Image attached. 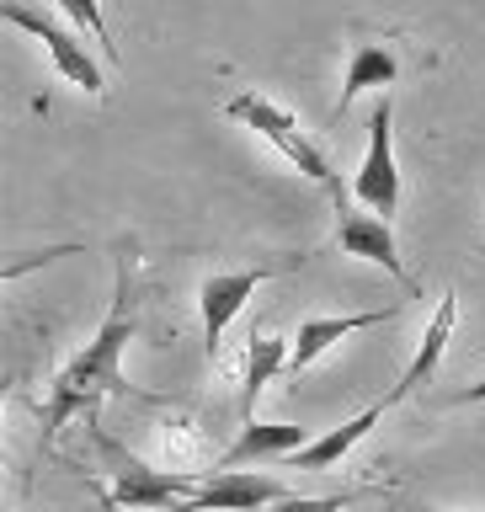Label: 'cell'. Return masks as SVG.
I'll return each instance as SVG.
<instances>
[{
    "instance_id": "cell-1",
    "label": "cell",
    "mask_w": 485,
    "mask_h": 512,
    "mask_svg": "<svg viewBox=\"0 0 485 512\" xmlns=\"http://www.w3.org/2000/svg\"><path fill=\"white\" fill-rule=\"evenodd\" d=\"M139 331V294H134V256H118V294H112L107 320L96 326V336L75 352L70 363L48 384V411H43V448H54V438L75 416H96L107 395L123 390V352Z\"/></svg>"
},
{
    "instance_id": "cell-2",
    "label": "cell",
    "mask_w": 485,
    "mask_h": 512,
    "mask_svg": "<svg viewBox=\"0 0 485 512\" xmlns=\"http://www.w3.org/2000/svg\"><path fill=\"white\" fill-rule=\"evenodd\" d=\"M224 112H230L235 123H246V128H256V134H262L272 150H278L288 166H294L299 176H310L315 187H326L331 198H336V208H342V176L331 171V160H326V150H320V144L304 134L299 128V118L294 112H283L278 102H267L262 91H246V96H230V102H224Z\"/></svg>"
},
{
    "instance_id": "cell-3",
    "label": "cell",
    "mask_w": 485,
    "mask_h": 512,
    "mask_svg": "<svg viewBox=\"0 0 485 512\" xmlns=\"http://www.w3.org/2000/svg\"><path fill=\"white\" fill-rule=\"evenodd\" d=\"M96 448L107 454V464H112V502H118L123 512H144V507H182V502H192V496L203 491V480L192 475V470H155V464H144V459H134V454H123L118 443L107 438V432H96Z\"/></svg>"
},
{
    "instance_id": "cell-4",
    "label": "cell",
    "mask_w": 485,
    "mask_h": 512,
    "mask_svg": "<svg viewBox=\"0 0 485 512\" xmlns=\"http://www.w3.org/2000/svg\"><path fill=\"white\" fill-rule=\"evenodd\" d=\"M352 198H358L368 214L390 219L400 208V166H395V102L390 91L374 102V112H368V155L358 176H352Z\"/></svg>"
},
{
    "instance_id": "cell-5",
    "label": "cell",
    "mask_w": 485,
    "mask_h": 512,
    "mask_svg": "<svg viewBox=\"0 0 485 512\" xmlns=\"http://www.w3.org/2000/svg\"><path fill=\"white\" fill-rule=\"evenodd\" d=\"M0 16H6L11 27H22V32H32V38L43 43V54L54 59V70L70 80V86H80V91H91V96H102L107 91V80H102V64L91 59V48L80 43V32H70V27H59L54 16H38V11H27V6H16V0H6L0 6Z\"/></svg>"
},
{
    "instance_id": "cell-6",
    "label": "cell",
    "mask_w": 485,
    "mask_h": 512,
    "mask_svg": "<svg viewBox=\"0 0 485 512\" xmlns=\"http://www.w3.org/2000/svg\"><path fill=\"white\" fill-rule=\"evenodd\" d=\"M278 267H246V272H208L203 288H198V315H203V342H208V358H219V342L230 331V320L246 310V299L262 288Z\"/></svg>"
},
{
    "instance_id": "cell-7",
    "label": "cell",
    "mask_w": 485,
    "mask_h": 512,
    "mask_svg": "<svg viewBox=\"0 0 485 512\" xmlns=\"http://www.w3.org/2000/svg\"><path fill=\"white\" fill-rule=\"evenodd\" d=\"M294 496L278 475H256V470H219L203 480V491L182 502L176 512H267L272 502Z\"/></svg>"
},
{
    "instance_id": "cell-8",
    "label": "cell",
    "mask_w": 485,
    "mask_h": 512,
    "mask_svg": "<svg viewBox=\"0 0 485 512\" xmlns=\"http://www.w3.org/2000/svg\"><path fill=\"white\" fill-rule=\"evenodd\" d=\"M336 251H342V256H358V262H379L390 278H400L406 288H416L411 272H406V262H400V246H395L390 219L368 214V208H342V224H336Z\"/></svg>"
},
{
    "instance_id": "cell-9",
    "label": "cell",
    "mask_w": 485,
    "mask_h": 512,
    "mask_svg": "<svg viewBox=\"0 0 485 512\" xmlns=\"http://www.w3.org/2000/svg\"><path fill=\"white\" fill-rule=\"evenodd\" d=\"M395 315H400V304H384V310H363V315H315V320H304L299 336H294V347H288V374H304V368L326 358V352L342 342V336L368 331V326H390Z\"/></svg>"
},
{
    "instance_id": "cell-10",
    "label": "cell",
    "mask_w": 485,
    "mask_h": 512,
    "mask_svg": "<svg viewBox=\"0 0 485 512\" xmlns=\"http://www.w3.org/2000/svg\"><path fill=\"white\" fill-rule=\"evenodd\" d=\"M310 427H288V422H246L240 438L224 448L219 470H246V464H283L299 448H310Z\"/></svg>"
},
{
    "instance_id": "cell-11",
    "label": "cell",
    "mask_w": 485,
    "mask_h": 512,
    "mask_svg": "<svg viewBox=\"0 0 485 512\" xmlns=\"http://www.w3.org/2000/svg\"><path fill=\"white\" fill-rule=\"evenodd\" d=\"M454 326H459V294H443L438 310H432V320H427V331H422V342H416V358L406 363V374H400L395 390L384 395V406H400V400L416 395L432 374H438L443 352H448V342H454Z\"/></svg>"
},
{
    "instance_id": "cell-12",
    "label": "cell",
    "mask_w": 485,
    "mask_h": 512,
    "mask_svg": "<svg viewBox=\"0 0 485 512\" xmlns=\"http://www.w3.org/2000/svg\"><path fill=\"white\" fill-rule=\"evenodd\" d=\"M384 411H390V406H384V400H379V406H368V411H358V416H352V422H342V427H331V432H320V438H315L310 448H299L294 459H283V470H304V475L336 470V464H342V459L352 454V448H358V443L368 438V432H374V422H379Z\"/></svg>"
},
{
    "instance_id": "cell-13",
    "label": "cell",
    "mask_w": 485,
    "mask_h": 512,
    "mask_svg": "<svg viewBox=\"0 0 485 512\" xmlns=\"http://www.w3.org/2000/svg\"><path fill=\"white\" fill-rule=\"evenodd\" d=\"M395 75H400V59L390 54L384 43H358L352 48V59H347V75H342V96H336V118L358 102L363 91H384V86H395Z\"/></svg>"
},
{
    "instance_id": "cell-14",
    "label": "cell",
    "mask_w": 485,
    "mask_h": 512,
    "mask_svg": "<svg viewBox=\"0 0 485 512\" xmlns=\"http://www.w3.org/2000/svg\"><path fill=\"white\" fill-rule=\"evenodd\" d=\"M288 347H294V342H283V336H272V331H256L246 342V379H240V416H246V422H256V416H251L256 395H262L267 384L288 368Z\"/></svg>"
},
{
    "instance_id": "cell-15",
    "label": "cell",
    "mask_w": 485,
    "mask_h": 512,
    "mask_svg": "<svg viewBox=\"0 0 485 512\" xmlns=\"http://www.w3.org/2000/svg\"><path fill=\"white\" fill-rule=\"evenodd\" d=\"M54 6L70 16V22L80 32H91L96 43L107 48V59H118V43H112V32H107V16H102V0H54Z\"/></svg>"
},
{
    "instance_id": "cell-16",
    "label": "cell",
    "mask_w": 485,
    "mask_h": 512,
    "mask_svg": "<svg viewBox=\"0 0 485 512\" xmlns=\"http://www.w3.org/2000/svg\"><path fill=\"white\" fill-rule=\"evenodd\" d=\"M363 491H342V496H283L267 512H342L347 502H358Z\"/></svg>"
},
{
    "instance_id": "cell-17",
    "label": "cell",
    "mask_w": 485,
    "mask_h": 512,
    "mask_svg": "<svg viewBox=\"0 0 485 512\" xmlns=\"http://www.w3.org/2000/svg\"><path fill=\"white\" fill-rule=\"evenodd\" d=\"M70 251H75V246H59V251H43V262H54V256H70ZM27 267H32V262H11V267H6V278H22V272H27Z\"/></svg>"
},
{
    "instance_id": "cell-18",
    "label": "cell",
    "mask_w": 485,
    "mask_h": 512,
    "mask_svg": "<svg viewBox=\"0 0 485 512\" xmlns=\"http://www.w3.org/2000/svg\"><path fill=\"white\" fill-rule=\"evenodd\" d=\"M470 400H485V379H480V384H470V390L459 395V406H470Z\"/></svg>"
},
{
    "instance_id": "cell-19",
    "label": "cell",
    "mask_w": 485,
    "mask_h": 512,
    "mask_svg": "<svg viewBox=\"0 0 485 512\" xmlns=\"http://www.w3.org/2000/svg\"><path fill=\"white\" fill-rule=\"evenodd\" d=\"M96 502H102V512H123V507H118V502H112V496H107L102 486H96Z\"/></svg>"
}]
</instances>
